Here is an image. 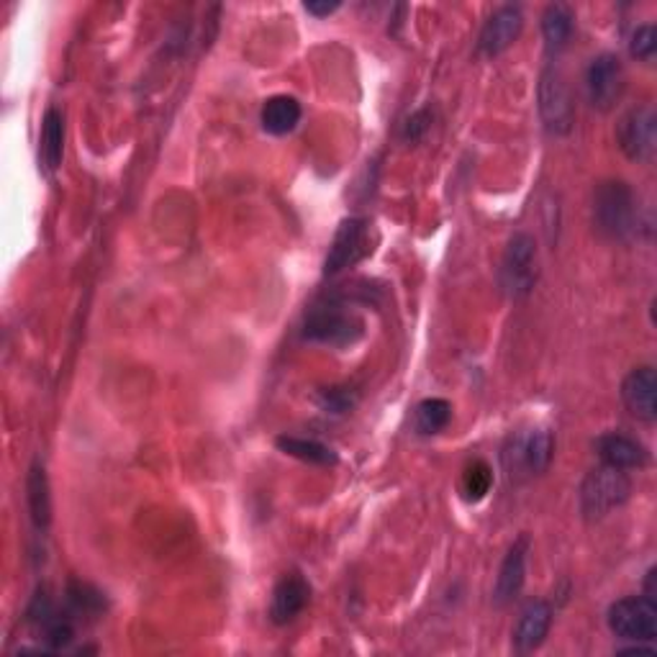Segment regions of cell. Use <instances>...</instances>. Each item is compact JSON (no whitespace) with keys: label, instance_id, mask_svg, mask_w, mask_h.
<instances>
[{"label":"cell","instance_id":"cell-4","mask_svg":"<svg viewBox=\"0 0 657 657\" xmlns=\"http://www.w3.org/2000/svg\"><path fill=\"white\" fill-rule=\"evenodd\" d=\"M536 242L532 235L519 231L508 239L504 257H501L498 267V282L501 291L508 299H527L532 293L536 282Z\"/></svg>","mask_w":657,"mask_h":657},{"label":"cell","instance_id":"cell-10","mask_svg":"<svg viewBox=\"0 0 657 657\" xmlns=\"http://www.w3.org/2000/svg\"><path fill=\"white\" fill-rule=\"evenodd\" d=\"M621 401L634 419L653 424L657 419V376L655 367H634L621 383Z\"/></svg>","mask_w":657,"mask_h":657},{"label":"cell","instance_id":"cell-22","mask_svg":"<svg viewBox=\"0 0 657 657\" xmlns=\"http://www.w3.org/2000/svg\"><path fill=\"white\" fill-rule=\"evenodd\" d=\"M452 419V406L444 399H427L416 406L414 427L419 434H440Z\"/></svg>","mask_w":657,"mask_h":657},{"label":"cell","instance_id":"cell-6","mask_svg":"<svg viewBox=\"0 0 657 657\" xmlns=\"http://www.w3.org/2000/svg\"><path fill=\"white\" fill-rule=\"evenodd\" d=\"M540 116L545 129L555 134V137H565V134H570V129H573V98H570L563 73L555 67H547L540 77Z\"/></svg>","mask_w":657,"mask_h":657},{"label":"cell","instance_id":"cell-11","mask_svg":"<svg viewBox=\"0 0 657 657\" xmlns=\"http://www.w3.org/2000/svg\"><path fill=\"white\" fill-rule=\"evenodd\" d=\"M521 28H525V16H521L519 5H501L498 11L491 13V18L485 21L483 31H480V39H478L480 54L496 56L501 52H506V49L519 39Z\"/></svg>","mask_w":657,"mask_h":657},{"label":"cell","instance_id":"cell-15","mask_svg":"<svg viewBox=\"0 0 657 657\" xmlns=\"http://www.w3.org/2000/svg\"><path fill=\"white\" fill-rule=\"evenodd\" d=\"M553 624V609L547 602H532L525 606V611L519 614L517 630H514V645L519 653H534L542 645Z\"/></svg>","mask_w":657,"mask_h":657},{"label":"cell","instance_id":"cell-13","mask_svg":"<svg viewBox=\"0 0 657 657\" xmlns=\"http://www.w3.org/2000/svg\"><path fill=\"white\" fill-rule=\"evenodd\" d=\"M527 553H529L527 536H519V540L508 547V553L498 570L496 591H493V598H496L498 606L511 604L521 593V585H525V578H527Z\"/></svg>","mask_w":657,"mask_h":657},{"label":"cell","instance_id":"cell-29","mask_svg":"<svg viewBox=\"0 0 657 657\" xmlns=\"http://www.w3.org/2000/svg\"><path fill=\"white\" fill-rule=\"evenodd\" d=\"M655 578H657V570L649 568L647 570V581H645V596L653 598V602H655Z\"/></svg>","mask_w":657,"mask_h":657},{"label":"cell","instance_id":"cell-7","mask_svg":"<svg viewBox=\"0 0 657 657\" xmlns=\"http://www.w3.org/2000/svg\"><path fill=\"white\" fill-rule=\"evenodd\" d=\"M619 147L632 162H653L657 152V116L653 105H637L621 116Z\"/></svg>","mask_w":657,"mask_h":657},{"label":"cell","instance_id":"cell-18","mask_svg":"<svg viewBox=\"0 0 657 657\" xmlns=\"http://www.w3.org/2000/svg\"><path fill=\"white\" fill-rule=\"evenodd\" d=\"M26 498H28V514L37 529H47L52 521V498H49V480L47 472L39 463L31 465L26 478Z\"/></svg>","mask_w":657,"mask_h":657},{"label":"cell","instance_id":"cell-14","mask_svg":"<svg viewBox=\"0 0 657 657\" xmlns=\"http://www.w3.org/2000/svg\"><path fill=\"white\" fill-rule=\"evenodd\" d=\"M308 598H311V589L301 576L280 578L273 591L270 619L275 624H291V621L306 609Z\"/></svg>","mask_w":657,"mask_h":657},{"label":"cell","instance_id":"cell-24","mask_svg":"<svg viewBox=\"0 0 657 657\" xmlns=\"http://www.w3.org/2000/svg\"><path fill=\"white\" fill-rule=\"evenodd\" d=\"M70 604L80 614H98L103 609V596L85 583L70 585Z\"/></svg>","mask_w":657,"mask_h":657},{"label":"cell","instance_id":"cell-2","mask_svg":"<svg viewBox=\"0 0 657 657\" xmlns=\"http://www.w3.org/2000/svg\"><path fill=\"white\" fill-rule=\"evenodd\" d=\"M632 493V480L627 470L602 468L591 470L581 483V511L585 519H604L614 508L624 506Z\"/></svg>","mask_w":657,"mask_h":657},{"label":"cell","instance_id":"cell-12","mask_svg":"<svg viewBox=\"0 0 657 657\" xmlns=\"http://www.w3.org/2000/svg\"><path fill=\"white\" fill-rule=\"evenodd\" d=\"M596 455L602 457L604 465L619 470H640L649 463V452L645 444H640L632 437L609 432L596 440Z\"/></svg>","mask_w":657,"mask_h":657},{"label":"cell","instance_id":"cell-17","mask_svg":"<svg viewBox=\"0 0 657 657\" xmlns=\"http://www.w3.org/2000/svg\"><path fill=\"white\" fill-rule=\"evenodd\" d=\"M62 154H65V116L56 109H49L41 122L39 160L49 173H54L62 165Z\"/></svg>","mask_w":657,"mask_h":657},{"label":"cell","instance_id":"cell-8","mask_svg":"<svg viewBox=\"0 0 657 657\" xmlns=\"http://www.w3.org/2000/svg\"><path fill=\"white\" fill-rule=\"evenodd\" d=\"M585 93L596 111H611L624 93V67L617 54H598L585 70Z\"/></svg>","mask_w":657,"mask_h":657},{"label":"cell","instance_id":"cell-25","mask_svg":"<svg viewBox=\"0 0 657 657\" xmlns=\"http://www.w3.org/2000/svg\"><path fill=\"white\" fill-rule=\"evenodd\" d=\"M630 52L632 56H637V60H655V52H657V31L653 24H645L640 26L637 31L632 34V45H630Z\"/></svg>","mask_w":657,"mask_h":657},{"label":"cell","instance_id":"cell-3","mask_svg":"<svg viewBox=\"0 0 657 657\" xmlns=\"http://www.w3.org/2000/svg\"><path fill=\"white\" fill-rule=\"evenodd\" d=\"M365 324L355 311L339 303H324L308 311L306 324H303V337L311 342L329 344V348H348L363 337Z\"/></svg>","mask_w":657,"mask_h":657},{"label":"cell","instance_id":"cell-20","mask_svg":"<svg viewBox=\"0 0 657 657\" xmlns=\"http://www.w3.org/2000/svg\"><path fill=\"white\" fill-rule=\"evenodd\" d=\"M570 34H573V13H570L568 5H547L545 13H542V37H545L549 52H560L568 45Z\"/></svg>","mask_w":657,"mask_h":657},{"label":"cell","instance_id":"cell-21","mask_svg":"<svg viewBox=\"0 0 657 657\" xmlns=\"http://www.w3.org/2000/svg\"><path fill=\"white\" fill-rule=\"evenodd\" d=\"M275 444H278V450L286 452V455L299 457V460H303V463H311V465H334L337 463L334 452H331L327 444H321L316 440H301V437L282 434L275 440Z\"/></svg>","mask_w":657,"mask_h":657},{"label":"cell","instance_id":"cell-5","mask_svg":"<svg viewBox=\"0 0 657 657\" xmlns=\"http://www.w3.org/2000/svg\"><path fill=\"white\" fill-rule=\"evenodd\" d=\"M609 630L621 640L653 642L657 634V604L647 596H627L609 606Z\"/></svg>","mask_w":657,"mask_h":657},{"label":"cell","instance_id":"cell-9","mask_svg":"<svg viewBox=\"0 0 657 657\" xmlns=\"http://www.w3.org/2000/svg\"><path fill=\"white\" fill-rule=\"evenodd\" d=\"M367 252H370V224L365 218H348L337 229L327 263H324V273L337 275L348 270V267L357 265Z\"/></svg>","mask_w":657,"mask_h":657},{"label":"cell","instance_id":"cell-23","mask_svg":"<svg viewBox=\"0 0 657 657\" xmlns=\"http://www.w3.org/2000/svg\"><path fill=\"white\" fill-rule=\"evenodd\" d=\"M491 485H493V470L489 463L476 460L465 468L463 483H460L465 501H472V504H476V501H483L485 496H489Z\"/></svg>","mask_w":657,"mask_h":657},{"label":"cell","instance_id":"cell-27","mask_svg":"<svg viewBox=\"0 0 657 657\" xmlns=\"http://www.w3.org/2000/svg\"><path fill=\"white\" fill-rule=\"evenodd\" d=\"M427 129H429V111L414 113V116L408 118L406 126H404V139L406 141H416Z\"/></svg>","mask_w":657,"mask_h":657},{"label":"cell","instance_id":"cell-1","mask_svg":"<svg viewBox=\"0 0 657 657\" xmlns=\"http://www.w3.org/2000/svg\"><path fill=\"white\" fill-rule=\"evenodd\" d=\"M593 222L604 237L632 239L640 226V203L634 190L621 180H606L593 193Z\"/></svg>","mask_w":657,"mask_h":657},{"label":"cell","instance_id":"cell-26","mask_svg":"<svg viewBox=\"0 0 657 657\" xmlns=\"http://www.w3.org/2000/svg\"><path fill=\"white\" fill-rule=\"evenodd\" d=\"M316 401H319V406L324 408V412H331V414L350 412L352 404H355V399H352V393L348 391V388H324Z\"/></svg>","mask_w":657,"mask_h":657},{"label":"cell","instance_id":"cell-19","mask_svg":"<svg viewBox=\"0 0 657 657\" xmlns=\"http://www.w3.org/2000/svg\"><path fill=\"white\" fill-rule=\"evenodd\" d=\"M301 103L293 96H273L263 105V126L265 131L282 137L291 134L301 122Z\"/></svg>","mask_w":657,"mask_h":657},{"label":"cell","instance_id":"cell-28","mask_svg":"<svg viewBox=\"0 0 657 657\" xmlns=\"http://www.w3.org/2000/svg\"><path fill=\"white\" fill-rule=\"evenodd\" d=\"M339 9V3H306V11L314 13V16H329V13H334Z\"/></svg>","mask_w":657,"mask_h":657},{"label":"cell","instance_id":"cell-16","mask_svg":"<svg viewBox=\"0 0 657 657\" xmlns=\"http://www.w3.org/2000/svg\"><path fill=\"white\" fill-rule=\"evenodd\" d=\"M517 450V468L527 470L536 476V472H545L553 463V434L549 429H532V432L521 437V440L514 444Z\"/></svg>","mask_w":657,"mask_h":657}]
</instances>
